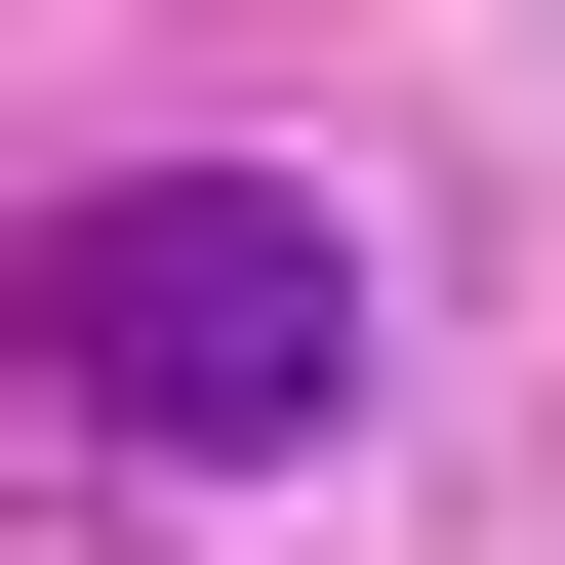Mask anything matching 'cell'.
Listing matches in <instances>:
<instances>
[{"instance_id": "6da1fadb", "label": "cell", "mask_w": 565, "mask_h": 565, "mask_svg": "<svg viewBox=\"0 0 565 565\" xmlns=\"http://www.w3.org/2000/svg\"><path fill=\"white\" fill-rule=\"evenodd\" d=\"M41 364H82V445L282 484L323 404H364V243H323L282 162H82V202H41Z\"/></svg>"}]
</instances>
